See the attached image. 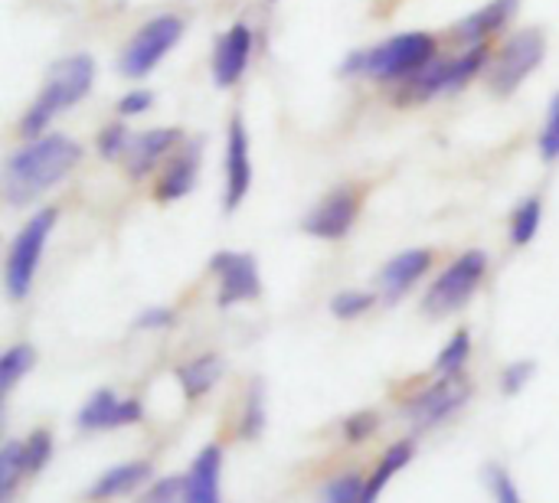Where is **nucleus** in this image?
Here are the masks:
<instances>
[{"mask_svg":"<svg viewBox=\"0 0 559 503\" xmlns=\"http://www.w3.org/2000/svg\"><path fill=\"white\" fill-rule=\"evenodd\" d=\"M82 160L79 141L66 134H39L16 147L3 164V196L10 206L33 203L56 183H62Z\"/></svg>","mask_w":559,"mask_h":503,"instance_id":"obj_1","label":"nucleus"},{"mask_svg":"<svg viewBox=\"0 0 559 503\" xmlns=\"http://www.w3.org/2000/svg\"><path fill=\"white\" fill-rule=\"evenodd\" d=\"M95 85V59L88 52H72L62 56L49 65L43 88L36 92L33 105L26 108V115L20 118V134L23 137H39L46 134L49 121L62 111H69L72 105H79Z\"/></svg>","mask_w":559,"mask_h":503,"instance_id":"obj_2","label":"nucleus"},{"mask_svg":"<svg viewBox=\"0 0 559 503\" xmlns=\"http://www.w3.org/2000/svg\"><path fill=\"white\" fill-rule=\"evenodd\" d=\"M439 43L432 33H400L370 49H357L344 59L341 75H364L377 82H406L436 62Z\"/></svg>","mask_w":559,"mask_h":503,"instance_id":"obj_3","label":"nucleus"},{"mask_svg":"<svg viewBox=\"0 0 559 503\" xmlns=\"http://www.w3.org/2000/svg\"><path fill=\"white\" fill-rule=\"evenodd\" d=\"M56 219H59V209L56 206H43L39 213H33L26 219V226L10 242L7 268H3V285H7V295L13 301H23L33 291V278H36V268H39L43 249H46V242H49V236L56 229Z\"/></svg>","mask_w":559,"mask_h":503,"instance_id":"obj_4","label":"nucleus"},{"mask_svg":"<svg viewBox=\"0 0 559 503\" xmlns=\"http://www.w3.org/2000/svg\"><path fill=\"white\" fill-rule=\"evenodd\" d=\"M488 46H472L465 49L462 56L455 59H442V62H429L419 75L406 79L403 82V92L400 98L403 101H429V98H439V95H452V92H462L481 69H488Z\"/></svg>","mask_w":559,"mask_h":503,"instance_id":"obj_5","label":"nucleus"},{"mask_svg":"<svg viewBox=\"0 0 559 503\" xmlns=\"http://www.w3.org/2000/svg\"><path fill=\"white\" fill-rule=\"evenodd\" d=\"M544 56H547V36H544V29L527 26V29L514 33L498 49V56L488 62V85H491V92L501 95V98L514 95L534 75V69L544 62Z\"/></svg>","mask_w":559,"mask_h":503,"instance_id":"obj_6","label":"nucleus"},{"mask_svg":"<svg viewBox=\"0 0 559 503\" xmlns=\"http://www.w3.org/2000/svg\"><path fill=\"white\" fill-rule=\"evenodd\" d=\"M485 275H488V255L478 249L462 252L426 291V298H423L426 314L429 318H449V314L462 311L475 298V291L481 288Z\"/></svg>","mask_w":559,"mask_h":503,"instance_id":"obj_7","label":"nucleus"},{"mask_svg":"<svg viewBox=\"0 0 559 503\" xmlns=\"http://www.w3.org/2000/svg\"><path fill=\"white\" fill-rule=\"evenodd\" d=\"M183 36V20L177 13H160L154 20H147L121 49L118 59V72L124 79H144L151 75V69L180 43Z\"/></svg>","mask_w":559,"mask_h":503,"instance_id":"obj_8","label":"nucleus"},{"mask_svg":"<svg viewBox=\"0 0 559 503\" xmlns=\"http://www.w3.org/2000/svg\"><path fill=\"white\" fill-rule=\"evenodd\" d=\"M468 399H472V383L465 380V373L439 376L429 390L413 396L403 412L416 432H426V429H436L439 422H445L449 416H455Z\"/></svg>","mask_w":559,"mask_h":503,"instance_id":"obj_9","label":"nucleus"},{"mask_svg":"<svg viewBox=\"0 0 559 503\" xmlns=\"http://www.w3.org/2000/svg\"><path fill=\"white\" fill-rule=\"evenodd\" d=\"M360 216V193L354 187H341L334 193H328L301 223V229L314 239H324V242H337L344 239L354 223Z\"/></svg>","mask_w":559,"mask_h":503,"instance_id":"obj_10","label":"nucleus"},{"mask_svg":"<svg viewBox=\"0 0 559 503\" xmlns=\"http://www.w3.org/2000/svg\"><path fill=\"white\" fill-rule=\"evenodd\" d=\"M210 272L219 278V291H216L219 308H233V304H242V301H255L262 295L259 265L246 252H219V255H213Z\"/></svg>","mask_w":559,"mask_h":503,"instance_id":"obj_11","label":"nucleus"},{"mask_svg":"<svg viewBox=\"0 0 559 503\" xmlns=\"http://www.w3.org/2000/svg\"><path fill=\"white\" fill-rule=\"evenodd\" d=\"M252 187V154H249V131L246 121L236 115L226 131V190H223V209L236 213Z\"/></svg>","mask_w":559,"mask_h":503,"instance_id":"obj_12","label":"nucleus"},{"mask_svg":"<svg viewBox=\"0 0 559 503\" xmlns=\"http://www.w3.org/2000/svg\"><path fill=\"white\" fill-rule=\"evenodd\" d=\"M252 46H255V36L246 23H233L219 36L216 52H213V79L219 88H229L246 75L249 59H252Z\"/></svg>","mask_w":559,"mask_h":503,"instance_id":"obj_13","label":"nucleus"},{"mask_svg":"<svg viewBox=\"0 0 559 503\" xmlns=\"http://www.w3.org/2000/svg\"><path fill=\"white\" fill-rule=\"evenodd\" d=\"M144 409L138 399H118L111 390H98L88 396V403L79 409V429L85 432H102V429H121L141 422Z\"/></svg>","mask_w":559,"mask_h":503,"instance_id":"obj_14","label":"nucleus"},{"mask_svg":"<svg viewBox=\"0 0 559 503\" xmlns=\"http://www.w3.org/2000/svg\"><path fill=\"white\" fill-rule=\"evenodd\" d=\"M429 268H432V252H429V249H406V252L393 255V259L383 265L380 278H377L380 298H383L386 304H396L400 298H406V295L416 288V282H419Z\"/></svg>","mask_w":559,"mask_h":503,"instance_id":"obj_15","label":"nucleus"},{"mask_svg":"<svg viewBox=\"0 0 559 503\" xmlns=\"http://www.w3.org/2000/svg\"><path fill=\"white\" fill-rule=\"evenodd\" d=\"M183 141V131L180 128H151V131H141L131 137V147L124 154V170L131 180H141L147 177L157 160H164L170 151H177Z\"/></svg>","mask_w":559,"mask_h":503,"instance_id":"obj_16","label":"nucleus"},{"mask_svg":"<svg viewBox=\"0 0 559 503\" xmlns=\"http://www.w3.org/2000/svg\"><path fill=\"white\" fill-rule=\"evenodd\" d=\"M521 0H488L481 10L462 16L455 26H452V36L459 43H468V46H481L485 39H491L498 29H504L511 23V16L518 13Z\"/></svg>","mask_w":559,"mask_h":503,"instance_id":"obj_17","label":"nucleus"},{"mask_svg":"<svg viewBox=\"0 0 559 503\" xmlns=\"http://www.w3.org/2000/svg\"><path fill=\"white\" fill-rule=\"evenodd\" d=\"M200 157H203L200 141H190V144L167 164V170L160 173V180H157V187H154V200H160V203L183 200V196L193 190V183H197Z\"/></svg>","mask_w":559,"mask_h":503,"instance_id":"obj_18","label":"nucleus"},{"mask_svg":"<svg viewBox=\"0 0 559 503\" xmlns=\"http://www.w3.org/2000/svg\"><path fill=\"white\" fill-rule=\"evenodd\" d=\"M154 478L151 462H128V465H115L111 471H105L92 488H88V501H111V498H124L131 491H138L141 484H147Z\"/></svg>","mask_w":559,"mask_h":503,"instance_id":"obj_19","label":"nucleus"},{"mask_svg":"<svg viewBox=\"0 0 559 503\" xmlns=\"http://www.w3.org/2000/svg\"><path fill=\"white\" fill-rule=\"evenodd\" d=\"M219 475H223V452L210 445L193 458L187 471L190 503H219Z\"/></svg>","mask_w":559,"mask_h":503,"instance_id":"obj_20","label":"nucleus"},{"mask_svg":"<svg viewBox=\"0 0 559 503\" xmlns=\"http://www.w3.org/2000/svg\"><path fill=\"white\" fill-rule=\"evenodd\" d=\"M219 376H223V360L216 354H203V357H193L183 367H177V383L187 399L206 396L219 383Z\"/></svg>","mask_w":559,"mask_h":503,"instance_id":"obj_21","label":"nucleus"},{"mask_svg":"<svg viewBox=\"0 0 559 503\" xmlns=\"http://www.w3.org/2000/svg\"><path fill=\"white\" fill-rule=\"evenodd\" d=\"M413 455H416V448H413V442H396L383 458H380V465H377V471L367 478V488H364V503H377L380 501V494L386 491V484L413 462Z\"/></svg>","mask_w":559,"mask_h":503,"instance_id":"obj_22","label":"nucleus"},{"mask_svg":"<svg viewBox=\"0 0 559 503\" xmlns=\"http://www.w3.org/2000/svg\"><path fill=\"white\" fill-rule=\"evenodd\" d=\"M540 223H544V203H540V196H527L514 209V216H511V242L518 249L531 245L534 236H537V229H540Z\"/></svg>","mask_w":559,"mask_h":503,"instance_id":"obj_23","label":"nucleus"},{"mask_svg":"<svg viewBox=\"0 0 559 503\" xmlns=\"http://www.w3.org/2000/svg\"><path fill=\"white\" fill-rule=\"evenodd\" d=\"M36 363V350L29 344H16L0 357V393L7 396Z\"/></svg>","mask_w":559,"mask_h":503,"instance_id":"obj_24","label":"nucleus"},{"mask_svg":"<svg viewBox=\"0 0 559 503\" xmlns=\"http://www.w3.org/2000/svg\"><path fill=\"white\" fill-rule=\"evenodd\" d=\"M20 478H26L23 442H7V445L0 448V503L13 501Z\"/></svg>","mask_w":559,"mask_h":503,"instance_id":"obj_25","label":"nucleus"},{"mask_svg":"<svg viewBox=\"0 0 559 503\" xmlns=\"http://www.w3.org/2000/svg\"><path fill=\"white\" fill-rule=\"evenodd\" d=\"M468 360H472V334L468 331H455L452 340L436 357V373L439 376H459V373H465Z\"/></svg>","mask_w":559,"mask_h":503,"instance_id":"obj_26","label":"nucleus"},{"mask_svg":"<svg viewBox=\"0 0 559 503\" xmlns=\"http://www.w3.org/2000/svg\"><path fill=\"white\" fill-rule=\"evenodd\" d=\"M131 137H134V134L128 131L124 121H115V124L102 128L98 137H95L98 157H105V160H124V154H128V147H131Z\"/></svg>","mask_w":559,"mask_h":503,"instance_id":"obj_27","label":"nucleus"},{"mask_svg":"<svg viewBox=\"0 0 559 503\" xmlns=\"http://www.w3.org/2000/svg\"><path fill=\"white\" fill-rule=\"evenodd\" d=\"M265 429V393H262V383H255L249 390V399H246V412H242V422H239V435L242 439H259Z\"/></svg>","mask_w":559,"mask_h":503,"instance_id":"obj_28","label":"nucleus"},{"mask_svg":"<svg viewBox=\"0 0 559 503\" xmlns=\"http://www.w3.org/2000/svg\"><path fill=\"white\" fill-rule=\"evenodd\" d=\"M52 458V435L46 429H36L26 442H23V465L26 475H39Z\"/></svg>","mask_w":559,"mask_h":503,"instance_id":"obj_29","label":"nucleus"},{"mask_svg":"<svg viewBox=\"0 0 559 503\" xmlns=\"http://www.w3.org/2000/svg\"><path fill=\"white\" fill-rule=\"evenodd\" d=\"M138 503H190L187 475H183V478H180V475H174V478L154 481Z\"/></svg>","mask_w":559,"mask_h":503,"instance_id":"obj_30","label":"nucleus"},{"mask_svg":"<svg viewBox=\"0 0 559 503\" xmlns=\"http://www.w3.org/2000/svg\"><path fill=\"white\" fill-rule=\"evenodd\" d=\"M364 488H367V481H364L360 475H341V478H334V481L324 488L321 501L324 503H364Z\"/></svg>","mask_w":559,"mask_h":503,"instance_id":"obj_31","label":"nucleus"},{"mask_svg":"<svg viewBox=\"0 0 559 503\" xmlns=\"http://www.w3.org/2000/svg\"><path fill=\"white\" fill-rule=\"evenodd\" d=\"M373 301L377 298L367 295V291H341V295L331 298V314L341 318V321H354V318L367 314L373 308Z\"/></svg>","mask_w":559,"mask_h":503,"instance_id":"obj_32","label":"nucleus"},{"mask_svg":"<svg viewBox=\"0 0 559 503\" xmlns=\"http://www.w3.org/2000/svg\"><path fill=\"white\" fill-rule=\"evenodd\" d=\"M537 147H540V157L544 160H559V92L557 98L550 101V111H547L544 131L537 137Z\"/></svg>","mask_w":559,"mask_h":503,"instance_id":"obj_33","label":"nucleus"},{"mask_svg":"<svg viewBox=\"0 0 559 503\" xmlns=\"http://www.w3.org/2000/svg\"><path fill=\"white\" fill-rule=\"evenodd\" d=\"M377 426H380V419H377V412H354L350 419H344V439L347 442H367L373 432H377Z\"/></svg>","mask_w":559,"mask_h":503,"instance_id":"obj_34","label":"nucleus"},{"mask_svg":"<svg viewBox=\"0 0 559 503\" xmlns=\"http://www.w3.org/2000/svg\"><path fill=\"white\" fill-rule=\"evenodd\" d=\"M488 484H491L495 503H524L521 491L514 488V481L508 478L504 468H491V471H488Z\"/></svg>","mask_w":559,"mask_h":503,"instance_id":"obj_35","label":"nucleus"},{"mask_svg":"<svg viewBox=\"0 0 559 503\" xmlns=\"http://www.w3.org/2000/svg\"><path fill=\"white\" fill-rule=\"evenodd\" d=\"M531 376H534V363H531V360H518V363H511V367L504 370L501 386H504L508 396H518V393L531 383Z\"/></svg>","mask_w":559,"mask_h":503,"instance_id":"obj_36","label":"nucleus"},{"mask_svg":"<svg viewBox=\"0 0 559 503\" xmlns=\"http://www.w3.org/2000/svg\"><path fill=\"white\" fill-rule=\"evenodd\" d=\"M151 105H154V92L138 88V92H128V95L118 101V115H124V118L131 115V118H134V115H144Z\"/></svg>","mask_w":559,"mask_h":503,"instance_id":"obj_37","label":"nucleus"},{"mask_svg":"<svg viewBox=\"0 0 559 503\" xmlns=\"http://www.w3.org/2000/svg\"><path fill=\"white\" fill-rule=\"evenodd\" d=\"M177 324V314L170 308H147L141 318H138V327L141 331H167Z\"/></svg>","mask_w":559,"mask_h":503,"instance_id":"obj_38","label":"nucleus"}]
</instances>
